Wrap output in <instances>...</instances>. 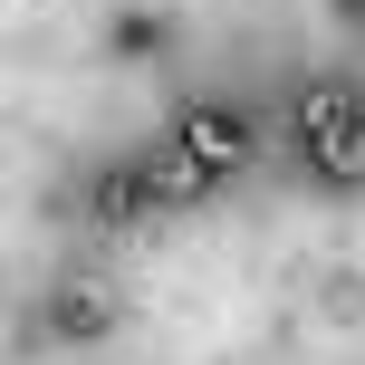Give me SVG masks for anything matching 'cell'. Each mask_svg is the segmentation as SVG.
Wrapping results in <instances>:
<instances>
[{"label": "cell", "instance_id": "cell-1", "mask_svg": "<svg viewBox=\"0 0 365 365\" xmlns=\"http://www.w3.org/2000/svg\"><path fill=\"white\" fill-rule=\"evenodd\" d=\"M298 145L327 182H365V96L336 87V77L298 87Z\"/></svg>", "mask_w": 365, "mask_h": 365}, {"label": "cell", "instance_id": "cell-2", "mask_svg": "<svg viewBox=\"0 0 365 365\" xmlns=\"http://www.w3.org/2000/svg\"><path fill=\"white\" fill-rule=\"evenodd\" d=\"M173 145L192 154L212 182H231L240 164H250V125H240L231 106H182V125H173Z\"/></svg>", "mask_w": 365, "mask_h": 365}, {"label": "cell", "instance_id": "cell-3", "mask_svg": "<svg viewBox=\"0 0 365 365\" xmlns=\"http://www.w3.org/2000/svg\"><path fill=\"white\" fill-rule=\"evenodd\" d=\"M48 327L68 336V346H96V336L115 327V289L106 279H58L48 289Z\"/></svg>", "mask_w": 365, "mask_h": 365}, {"label": "cell", "instance_id": "cell-4", "mask_svg": "<svg viewBox=\"0 0 365 365\" xmlns=\"http://www.w3.org/2000/svg\"><path fill=\"white\" fill-rule=\"evenodd\" d=\"M87 212H96V221L154 212V173H145V164H106V173H96V192H87Z\"/></svg>", "mask_w": 365, "mask_h": 365}, {"label": "cell", "instance_id": "cell-5", "mask_svg": "<svg viewBox=\"0 0 365 365\" xmlns=\"http://www.w3.org/2000/svg\"><path fill=\"white\" fill-rule=\"evenodd\" d=\"M145 173H154V202H192V192H212V173H202V164H192L182 145H164V154H154Z\"/></svg>", "mask_w": 365, "mask_h": 365}]
</instances>
